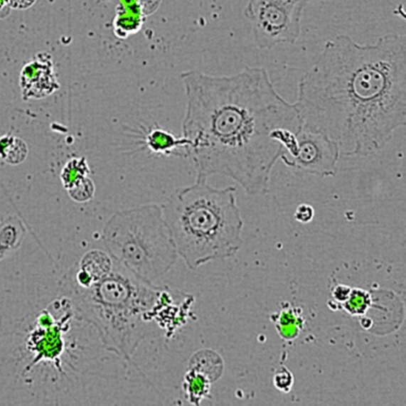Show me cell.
<instances>
[{"label": "cell", "instance_id": "6da1fadb", "mask_svg": "<svg viewBox=\"0 0 406 406\" xmlns=\"http://www.w3.org/2000/svg\"><path fill=\"white\" fill-rule=\"evenodd\" d=\"M186 108L182 136L197 178L220 175L247 195L267 193L272 171L284 154V129L302 126L294 103L282 97L264 68L232 75L181 74Z\"/></svg>", "mask_w": 406, "mask_h": 406}, {"label": "cell", "instance_id": "2e32d148", "mask_svg": "<svg viewBox=\"0 0 406 406\" xmlns=\"http://www.w3.org/2000/svg\"><path fill=\"white\" fill-rule=\"evenodd\" d=\"M315 215L314 208L311 205L301 203L296 208L294 218L299 223L308 224L313 221Z\"/></svg>", "mask_w": 406, "mask_h": 406}, {"label": "cell", "instance_id": "ac0fdd59", "mask_svg": "<svg viewBox=\"0 0 406 406\" xmlns=\"http://www.w3.org/2000/svg\"><path fill=\"white\" fill-rule=\"evenodd\" d=\"M37 0H10L9 6L11 10H26L36 4Z\"/></svg>", "mask_w": 406, "mask_h": 406}, {"label": "cell", "instance_id": "52a82bcc", "mask_svg": "<svg viewBox=\"0 0 406 406\" xmlns=\"http://www.w3.org/2000/svg\"><path fill=\"white\" fill-rule=\"evenodd\" d=\"M297 137V154L280 158L286 166L316 177H334L341 156L338 144L325 134L304 126L299 129Z\"/></svg>", "mask_w": 406, "mask_h": 406}, {"label": "cell", "instance_id": "4fadbf2b", "mask_svg": "<svg viewBox=\"0 0 406 406\" xmlns=\"http://www.w3.org/2000/svg\"><path fill=\"white\" fill-rule=\"evenodd\" d=\"M91 174L90 167L85 156L75 157L68 161L61 171V181L67 190L80 178L89 176Z\"/></svg>", "mask_w": 406, "mask_h": 406}, {"label": "cell", "instance_id": "ba28073f", "mask_svg": "<svg viewBox=\"0 0 406 406\" xmlns=\"http://www.w3.org/2000/svg\"><path fill=\"white\" fill-rule=\"evenodd\" d=\"M25 98H43L59 87L52 55L40 52L26 62L20 74Z\"/></svg>", "mask_w": 406, "mask_h": 406}, {"label": "cell", "instance_id": "5b68a950", "mask_svg": "<svg viewBox=\"0 0 406 406\" xmlns=\"http://www.w3.org/2000/svg\"><path fill=\"white\" fill-rule=\"evenodd\" d=\"M102 238L114 260L151 284L164 277L178 257L159 204L115 212L103 226Z\"/></svg>", "mask_w": 406, "mask_h": 406}, {"label": "cell", "instance_id": "277c9868", "mask_svg": "<svg viewBox=\"0 0 406 406\" xmlns=\"http://www.w3.org/2000/svg\"><path fill=\"white\" fill-rule=\"evenodd\" d=\"M161 206L178 257L191 270L231 258L242 246L244 221L233 186L216 188L208 178H197Z\"/></svg>", "mask_w": 406, "mask_h": 406}, {"label": "cell", "instance_id": "3957f363", "mask_svg": "<svg viewBox=\"0 0 406 406\" xmlns=\"http://www.w3.org/2000/svg\"><path fill=\"white\" fill-rule=\"evenodd\" d=\"M60 288L74 318L92 326L109 351L130 361L149 334L165 287L136 277L114 260L112 272L98 282L80 285L63 277Z\"/></svg>", "mask_w": 406, "mask_h": 406}, {"label": "cell", "instance_id": "7c38bea8", "mask_svg": "<svg viewBox=\"0 0 406 406\" xmlns=\"http://www.w3.org/2000/svg\"><path fill=\"white\" fill-rule=\"evenodd\" d=\"M28 154V148L16 136H4L0 139V157L10 164L23 163Z\"/></svg>", "mask_w": 406, "mask_h": 406}, {"label": "cell", "instance_id": "30bf717a", "mask_svg": "<svg viewBox=\"0 0 406 406\" xmlns=\"http://www.w3.org/2000/svg\"><path fill=\"white\" fill-rule=\"evenodd\" d=\"M223 360L215 351L203 349L192 356L188 369L203 374L213 383L218 380L223 373Z\"/></svg>", "mask_w": 406, "mask_h": 406}, {"label": "cell", "instance_id": "8992f818", "mask_svg": "<svg viewBox=\"0 0 406 406\" xmlns=\"http://www.w3.org/2000/svg\"><path fill=\"white\" fill-rule=\"evenodd\" d=\"M309 0H251L247 17L252 21L260 48L294 43L299 36L301 11Z\"/></svg>", "mask_w": 406, "mask_h": 406}, {"label": "cell", "instance_id": "7a4b0ae2", "mask_svg": "<svg viewBox=\"0 0 406 406\" xmlns=\"http://www.w3.org/2000/svg\"><path fill=\"white\" fill-rule=\"evenodd\" d=\"M302 126L327 135L341 155L380 152L406 125V37L387 34L360 45L328 40L302 75L294 103Z\"/></svg>", "mask_w": 406, "mask_h": 406}, {"label": "cell", "instance_id": "9a60e30c", "mask_svg": "<svg viewBox=\"0 0 406 406\" xmlns=\"http://www.w3.org/2000/svg\"><path fill=\"white\" fill-rule=\"evenodd\" d=\"M370 302L369 294L362 290H353L351 292L346 309L352 314H360L365 312Z\"/></svg>", "mask_w": 406, "mask_h": 406}, {"label": "cell", "instance_id": "9c48e42d", "mask_svg": "<svg viewBox=\"0 0 406 406\" xmlns=\"http://www.w3.org/2000/svg\"><path fill=\"white\" fill-rule=\"evenodd\" d=\"M146 137L148 148L156 154L180 156L183 155L178 151L181 149L186 154L188 146V141L183 136L176 137L168 130L157 127L151 129Z\"/></svg>", "mask_w": 406, "mask_h": 406}, {"label": "cell", "instance_id": "5bb4252c", "mask_svg": "<svg viewBox=\"0 0 406 406\" xmlns=\"http://www.w3.org/2000/svg\"><path fill=\"white\" fill-rule=\"evenodd\" d=\"M67 191L73 201L85 203L92 201L95 194V185L90 177L86 176L75 181Z\"/></svg>", "mask_w": 406, "mask_h": 406}, {"label": "cell", "instance_id": "e0dca14e", "mask_svg": "<svg viewBox=\"0 0 406 406\" xmlns=\"http://www.w3.org/2000/svg\"><path fill=\"white\" fill-rule=\"evenodd\" d=\"M285 380L292 382L293 380V378L292 374L289 373L287 369L283 368L274 376L275 386L281 390H285L287 388H290L292 385L285 382Z\"/></svg>", "mask_w": 406, "mask_h": 406}, {"label": "cell", "instance_id": "8fae6325", "mask_svg": "<svg viewBox=\"0 0 406 406\" xmlns=\"http://www.w3.org/2000/svg\"><path fill=\"white\" fill-rule=\"evenodd\" d=\"M211 382L201 373L188 369L184 377L183 388L188 400L196 405L210 394Z\"/></svg>", "mask_w": 406, "mask_h": 406}]
</instances>
